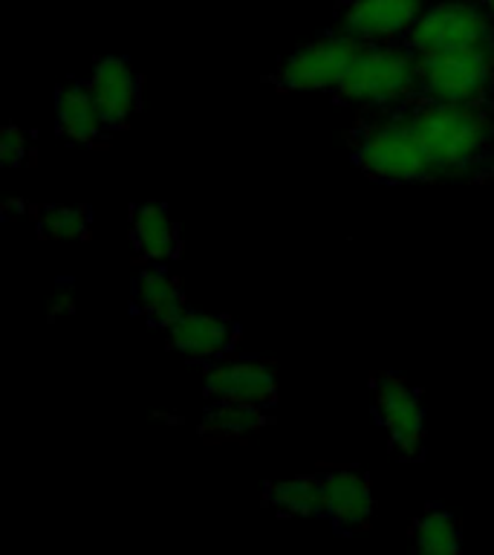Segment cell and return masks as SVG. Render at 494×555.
<instances>
[{
    "mask_svg": "<svg viewBox=\"0 0 494 555\" xmlns=\"http://www.w3.org/2000/svg\"><path fill=\"white\" fill-rule=\"evenodd\" d=\"M55 133L64 145L81 147L104 139L84 76H69L55 87Z\"/></svg>",
    "mask_w": 494,
    "mask_h": 555,
    "instance_id": "9a60e30c",
    "label": "cell"
},
{
    "mask_svg": "<svg viewBox=\"0 0 494 555\" xmlns=\"http://www.w3.org/2000/svg\"><path fill=\"white\" fill-rule=\"evenodd\" d=\"M428 0H341L329 29L362 43L402 41Z\"/></svg>",
    "mask_w": 494,
    "mask_h": 555,
    "instance_id": "9c48e42d",
    "label": "cell"
},
{
    "mask_svg": "<svg viewBox=\"0 0 494 555\" xmlns=\"http://www.w3.org/2000/svg\"><path fill=\"white\" fill-rule=\"evenodd\" d=\"M350 163L379 185L440 182L416 133L393 111L359 113L347 133Z\"/></svg>",
    "mask_w": 494,
    "mask_h": 555,
    "instance_id": "7a4b0ae2",
    "label": "cell"
},
{
    "mask_svg": "<svg viewBox=\"0 0 494 555\" xmlns=\"http://www.w3.org/2000/svg\"><path fill=\"white\" fill-rule=\"evenodd\" d=\"M414 87L416 52L407 43H362L329 99L338 107H355L359 113L393 111L414 95Z\"/></svg>",
    "mask_w": 494,
    "mask_h": 555,
    "instance_id": "3957f363",
    "label": "cell"
},
{
    "mask_svg": "<svg viewBox=\"0 0 494 555\" xmlns=\"http://www.w3.org/2000/svg\"><path fill=\"white\" fill-rule=\"evenodd\" d=\"M188 310L185 289L168 263H145L130 284V312L151 330H168Z\"/></svg>",
    "mask_w": 494,
    "mask_h": 555,
    "instance_id": "4fadbf2b",
    "label": "cell"
},
{
    "mask_svg": "<svg viewBox=\"0 0 494 555\" xmlns=\"http://www.w3.org/2000/svg\"><path fill=\"white\" fill-rule=\"evenodd\" d=\"M416 99L494 107V52H416Z\"/></svg>",
    "mask_w": 494,
    "mask_h": 555,
    "instance_id": "277c9868",
    "label": "cell"
},
{
    "mask_svg": "<svg viewBox=\"0 0 494 555\" xmlns=\"http://www.w3.org/2000/svg\"><path fill=\"white\" fill-rule=\"evenodd\" d=\"M84 78L102 137L110 139L113 133H121L142 107V76L125 55H107L95 61Z\"/></svg>",
    "mask_w": 494,
    "mask_h": 555,
    "instance_id": "ba28073f",
    "label": "cell"
},
{
    "mask_svg": "<svg viewBox=\"0 0 494 555\" xmlns=\"http://www.w3.org/2000/svg\"><path fill=\"white\" fill-rule=\"evenodd\" d=\"M393 113L422 142L440 182L494 185V107L442 104L411 95Z\"/></svg>",
    "mask_w": 494,
    "mask_h": 555,
    "instance_id": "6da1fadb",
    "label": "cell"
},
{
    "mask_svg": "<svg viewBox=\"0 0 494 555\" xmlns=\"http://www.w3.org/2000/svg\"><path fill=\"white\" fill-rule=\"evenodd\" d=\"M240 333V324L229 319V315L191 310V307L173 321L171 327L165 330L168 350L180 353L185 362L199 367V371H206L211 364L223 362V359L237 353Z\"/></svg>",
    "mask_w": 494,
    "mask_h": 555,
    "instance_id": "30bf717a",
    "label": "cell"
},
{
    "mask_svg": "<svg viewBox=\"0 0 494 555\" xmlns=\"http://www.w3.org/2000/svg\"><path fill=\"white\" fill-rule=\"evenodd\" d=\"M402 43L414 52H494V12L485 0H428Z\"/></svg>",
    "mask_w": 494,
    "mask_h": 555,
    "instance_id": "5b68a950",
    "label": "cell"
},
{
    "mask_svg": "<svg viewBox=\"0 0 494 555\" xmlns=\"http://www.w3.org/2000/svg\"><path fill=\"white\" fill-rule=\"evenodd\" d=\"M203 397L206 399H234L246 405L272 408L277 405L275 373L266 362L251 356H229L223 362L203 371Z\"/></svg>",
    "mask_w": 494,
    "mask_h": 555,
    "instance_id": "7c38bea8",
    "label": "cell"
},
{
    "mask_svg": "<svg viewBox=\"0 0 494 555\" xmlns=\"http://www.w3.org/2000/svg\"><path fill=\"white\" fill-rule=\"evenodd\" d=\"M35 159V142L32 133L17 125H6L0 130V165L3 168H21V165H32Z\"/></svg>",
    "mask_w": 494,
    "mask_h": 555,
    "instance_id": "ffe728a7",
    "label": "cell"
},
{
    "mask_svg": "<svg viewBox=\"0 0 494 555\" xmlns=\"http://www.w3.org/2000/svg\"><path fill=\"white\" fill-rule=\"evenodd\" d=\"M411 546L425 555H457L463 546L457 518L442 503H428L414 520H411Z\"/></svg>",
    "mask_w": 494,
    "mask_h": 555,
    "instance_id": "ac0fdd59",
    "label": "cell"
},
{
    "mask_svg": "<svg viewBox=\"0 0 494 555\" xmlns=\"http://www.w3.org/2000/svg\"><path fill=\"white\" fill-rule=\"evenodd\" d=\"M130 243L145 263H171L182 255V232L165 203L130 206Z\"/></svg>",
    "mask_w": 494,
    "mask_h": 555,
    "instance_id": "5bb4252c",
    "label": "cell"
},
{
    "mask_svg": "<svg viewBox=\"0 0 494 555\" xmlns=\"http://www.w3.org/2000/svg\"><path fill=\"white\" fill-rule=\"evenodd\" d=\"M485 3H489V9H492V12H494V0H485Z\"/></svg>",
    "mask_w": 494,
    "mask_h": 555,
    "instance_id": "44dd1931",
    "label": "cell"
},
{
    "mask_svg": "<svg viewBox=\"0 0 494 555\" xmlns=\"http://www.w3.org/2000/svg\"><path fill=\"white\" fill-rule=\"evenodd\" d=\"M373 416L388 437V449L402 460H422L425 405L422 390L393 373H381L370 382Z\"/></svg>",
    "mask_w": 494,
    "mask_h": 555,
    "instance_id": "52a82bcc",
    "label": "cell"
},
{
    "mask_svg": "<svg viewBox=\"0 0 494 555\" xmlns=\"http://www.w3.org/2000/svg\"><path fill=\"white\" fill-rule=\"evenodd\" d=\"M376 498L370 480L353 468H324L321 472V520L338 535H353L373 520Z\"/></svg>",
    "mask_w": 494,
    "mask_h": 555,
    "instance_id": "8fae6325",
    "label": "cell"
},
{
    "mask_svg": "<svg viewBox=\"0 0 494 555\" xmlns=\"http://www.w3.org/2000/svg\"><path fill=\"white\" fill-rule=\"evenodd\" d=\"M263 506L281 518L321 520V472L263 483Z\"/></svg>",
    "mask_w": 494,
    "mask_h": 555,
    "instance_id": "e0dca14e",
    "label": "cell"
},
{
    "mask_svg": "<svg viewBox=\"0 0 494 555\" xmlns=\"http://www.w3.org/2000/svg\"><path fill=\"white\" fill-rule=\"evenodd\" d=\"M263 425H269V408L246 405L234 399H206V408L199 414V434L211 442L246 440Z\"/></svg>",
    "mask_w": 494,
    "mask_h": 555,
    "instance_id": "2e32d148",
    "label": "cell"
},
{
    "mask_svg": "<svg viewBox=\"0 0 494 555\" xmlns=\"http://www.w3.org/2000/svg\"><path fill=\"white\" fill-rule=\"evenodd\" d=\"M359 50L362 41L327 29L289 52L272 73L263 76V85L275 87L277 93H333Z\"/></svg>",
    "mask_w": 494,
    "mask_h": 555,
    "instance_id": "8992f818",
    "label": "cell"
},
{
    "mask_svg": "<svg viewBox=\"0 0 494 555\" xmlns=\"http://www.w3.org/2000/svg\"><path fill=\"white\" fill-rule=\"evenodd\" d=\"M32 225L38 237L50 241H84L95 223V215L90 206H64V203H50V206H32Z\"/></svg>",
    "mask_w": 494,
    "mask_h": 555,
    "instance_id": "d6986e66",
    "label": "cell"
}]
</instances>
